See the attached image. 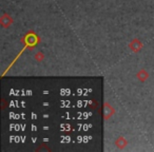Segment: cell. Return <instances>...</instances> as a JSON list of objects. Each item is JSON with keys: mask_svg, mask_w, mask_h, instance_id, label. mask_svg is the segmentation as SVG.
I'll list each match as a JSON object with an SVG mask.
<instances>
[]
</instances>
